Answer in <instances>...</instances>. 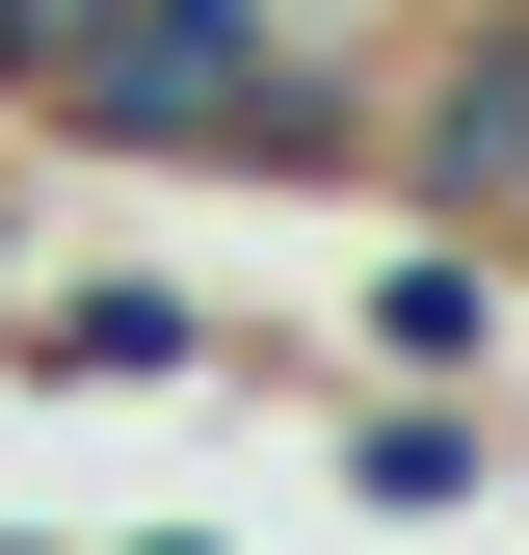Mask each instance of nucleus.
Masks as SVG:
<instances>
[{
    "instance_id": "obj_1",
    "label": "nucleus",
    "mask_w": 529,
    "mask_h": 555,
    "mask_svg": "<svg viewBox=\"0 0 529 555\" xmlns=\"http://www.w3.org/2000/svg\"><path fill=\"white\" fill-rule=\"evenodd\" d=\"M27 132L53 159H132V185H371V53L264 27V0H106Z\"/></svg>"
},
{
    "instance_id": "obj_4",
    "label": "nucleus",
    "mask_w": 529,
    "mask_h": 555,
    "mask_svg": "<svg viewBox=\"0 0 529 555\" xmlns=\"http://www.w3.org/2000/svg\"><path fill=\"white\" fill-rule=\"evenodd\" d=\"M503 476H529L503 397H345V503H371V529H477Z\"/></svg>"
},
{
    "instance_id": "obj_2",
    "label": "nucleus",
    "mask_w": 529,
    "mask_h": 555,
    "mask_svg": "<svg viewBox=\"0 0 529 555\" xmlns=\"http://www.w3.org/2000/svg\"><path fill=\"white\" fill-rule=\"evenodd\" d=\"M345 344H371V397H477L503 344H529V264H503V238H424V212H397V264H371V318H345Z\"/></svg>"
},
{
    "instance_id": "obj_6",
    "label": "nucleus",
    "mask_w": 529,
    "mask_h": 555,
    "mask_svg": "<svg viewBox=\"0 0 529 555\" xmlns=\"http://www.w3.org/2000/svg\"><path fill=\"white\" fill-rule=\"evenodd\" d=\"M264 27H318V53H397V27H424V0H264Z\"/></svg>"
},
{
    "instance_id": "obj_5",
    "label": "nucleus",
    "mask_w": 529,
    "mask_h": 555,
    "mask_svg": "<svg viewBox=\"0 0 529 555\" xmlns=\"http://www.w3.org/2000/svg\"><path fill=\"white\" fill-rule=\"evenodd\" d=\"M80 27H106V0H0V106H53V80H80Z\"/></svg>"
},
{
    "instance_id": "obj_3",
    "label": "nucleus",
    "mask_w": 529,
    "mask_h": 555,
    "mask_svg": "<svg viewBox=\"0 0 529 555\" xmlns=\"http://www.w3.org/2000/svg\"><path fill=\"white\" fill-rule=\"evenodd\" d=\"M185 371H212V292H159V264H80L0 344V397H185Z\"/></svg>"
}]
</instances>
